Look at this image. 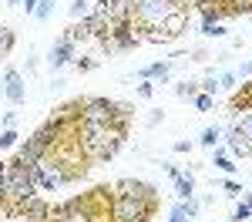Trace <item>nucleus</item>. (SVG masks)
Returning a JSON list of instances; mask_svg holds the SVG:
<instances>
[{"label":"nucleus","instance_id":"obj_19","mask_svg":"<svg viewBox=\"0 0 252 222\" xmlns=\"http://www.w3.org/2000/svg\"><path fill=\"white\" fill-rule=\"evenodd\" d=\"M202 34L205 37H222L225 27H222V20H202Z\"/></svg>","mask_w":252,"mask_h":222},{"label":"nucleus","instance_id":"obj_35","mask_svg":"<svg viewBox=\"0 0 252 222\" xmlns=\"http://www.w3.org/2000/svg\"><path fill=\"white\" fill-rule=\"evenodd\" d=\"M37 3H40V0H24L20 7H27V14H34V10H37Z\"/></svg>","mask_w":252,"mask_h":222},{"label":"nucleus","instance_id":"obj_5","mask_svg":"<svg viewBox=\"0 0 252 222\" xmlns=\"http://www.w3.org/2000/svg\"><path fill=\"white\" fill-rule=\"evenodd\" d=\"M67 179H71V172H67L64 161L54 159V155H44V159L34 165V185L44 189V192H58Z\"/></svg>","mask_w":252,"mask_h":222},{"label":"nucleus","instance_id":"obj_16","mask_svg":"<svg viewBox=\"0 0 252 222\" xmlns=\"http://www.w3.org/2000/svg\"><path fill=\"white\" fill-rule=\"evenodd\" d=\"M212 165H215V168H219V172H225V175H232V172H235V161L229 159V155H225V148H219V145H215Z\"/></svg>","mask_w":252,"mask_h":222},{"label":"nucleus","instance_id":"obj_32","mask_svg":"<svg viewBox=\"0 0 252 222\" xmlns=\"http://www.w3.org/2000/svg\"><path fill=\"white\" fill-rule=\"evenodd\" d=\"M14 121H17V111H7L3 115V128H14Z\"/></svg>","mask_w":252,"mask_h":222},{"label":"nucleus","instance_id":"obj_23","mask_svg":"<svg viewBox=\"0 0 252 222\" xmlns=\"http://www.w3.org/2000/svg\"><path fill=\"white\" fill-rule=\"evenodd\" d=\"M192 101H195V108H198V111H212V104H215V98H212V95H205V91H198Z\"/></svg>","mask_w":252,"mask_h":222},{"label":"nucleus","instance_id":"obj_17","mask_svg":"<svg viewBox=\"0 0 252 222\" xmlns=\"http://www.w3.org/2000/svg\"><path fill=\"white\" fill-rule=\"evenodd\" d=\"M20 145V135L14 131V128H3L0 131V152H7V148H17Z\"/></svg>","mask_w":252,"mask_h":222},{"label":"nucleus","instance_id":"obj_9","mask_svg":"<svg viewBox=\"0 0 252 222\" xmlns=\"http://www.w3.org/2000/svg\"><path fill=\"white\" fill-rule=\"evenodd\" d=\"M17 212H20V216H27V219H44V216H51L47 202L40 199L37 192H34V195H27V199H20L17 202Z\"/></svg>","mask_w":252,"mask_h":222},{"label":"nucleus","instance_id":"obj_28","mask_svg":"<svg viewBox=\"0 0 252 222\" xmlns=\"http://www.w3.org/2000/svg\"><path fill=\"white\" fill-rule=\"evenodd\" d=\"M202 91H205V95H212V98H215V91H219V78H215V74H209V78L202 81Z\"/></svg>","mask_w":252,"mask_h":222},{"label":"nucleus","instance_id":"obj_22","mask_svg":"<svg viewBox=\"0 0 252 222\" xmlns=\"http://www.w3.org/2000/svg\"><path fill=\"white\" fill-rule=\"evenodd\" d=\"M14 31H3V27H0V54H10V51H14Z\"/></svg>","mask_w":252,"mask_h":222},{"label":"nucleus","instance_id":"obj_15","mask_svg":"<svg viewBox=\"0 0 252 222\" xmlns=\"http://www.w3.org/2000/svg\"><path fill=\"white\" fill-rule=\"evenodd\" d=\"M175 195H178V199H192V195H195V179H192V172H189V175L182 172V179H175Z\"/></svg>","mask_w":252,"mask_h":222},{"label":"nucleus","instance_id":"obj_20","mask_svg":"<svg viewBox=\"0 0 252 222\" xmlns=\"http://www.w3.org/2000/svg\"><path fill=\"white\" fill-rule=\"evenodd\" d=\"M202 145H205V148H215V145H219V141H222V131H219V128H205V131H202Z\"/></svg>","mask_w":252,"mask_h":222},{"label":"nucleus","instance_id":"obj_30","mask_svg":"<svg viewBox=\"0 0 252 222\" xmlns=\"http://www.w3.org/2000/svg\"><path fill=\"white\" fill-rule=\"evenodd\" d=\"M138 95H141V98H152V95H155V88L145 81V84H138Z\"/></svg>","mask_w":252,"mask_h":222},{"label":"nucleus","instance_id":"obj_18","mask_svg":"<svg viewBox=\"0 0 252 222\" xmlns=\"http://www.w3.org/2000/svg\"><path fill=\"white\" fill-rule=\"evenodd\" d=\"M215 3H229L225 10L232 14H252V0H215Z\"/></svg>","mask_w":252,"mask_h":222},{"label":"nucleus","instance_id":"obj_3","mask_svg":"<svg viewBox=\"0 0 252 222\" xmlns=\"http://www.w3.org/2000/svg\"><path fill=\"white\" fill-rule=\"evenodd\" d=\"M34 165H17V161H3V199L20 202L34 195Z\"/></svg>","mask_w":252,"mask_h":222},{"label":"nucleus","instance_id":"obj_2","mask_svg":"<svg viewBox=\"0 0 252 222\" xmlns=\"http://www.w3.org/2000/svg\"><path fill=\"white\" fill-rule=\"evenodd\" d=\"M182 7H185L182 0H135V3H131V24L158 34V31L168 24V17L178 14Z\"/></svg>","mask_w":252,"mask_h":222},{"label":"nucleus","instance_id":"obj_34","mask_svg":"<svg viewBox=\"0 0 252 222\" xmlns=\"http://www.w3.org/2000/svg\"><path fill=\"white\" fill-rule=\"evenodd\" d=\"M249 74H252V58L246 61V64H242V71H239V78H249Z\"/></svg>","mask_w":252,"mask_h":222},{"label":"nucleus","instance_id":"obj_21","mask_svg":"<svg viewBox=\"0 0 252 222\" xmlns=\"http://www.w3.org/2000/svg\"><path fill=\"white\" fill-rule=\"evenodd\" d=\"M175 95H178V98H195V95H198V84L182 81V84H175Z\"/></svg>","mask_w":252,"mask_h":222},{"label":"nucleus","instance_id":"obj_27","mask_svg":"<svg viewBox=\"0 0 252 222\" xmlns=\"http://www.w3.org/2000/svg\"><path fill=\"white\" fill-rule=\"evenodd\" d=\"M235 81H239V74H232V71H225V74H219V88H225V91H232Z\"/></svg>","mask_w":252,"mask_h":222},{"label":"nucleus","instance_id":"obj_31","mask_svg":"<svg viewBox=\"0 0 252 222\" xmlns=\"http://www.w3.org/2000/svg\"><path fill=\"white\" fill-rule=\"evenodd\" d=\"M175 152H178V155H185V152H192V141H175Z\"/></svg>","mask_w":252,"mask_h":222},{"label":"nucleus","instance_id":"obj_25","mask_svg":"<svg viewBox=\"0 0 252 222\" xmlns=\"http://www.w3.org/2000/svg\"><path fill=\"white\" fill-rule=\"evenodd\" d=\"M51 10H54V0H40L37 10H34V17H37V20H47V17H51Z\"/></svg>","mask_w":252,"mask_h":222},{"label":"nucleus","instance_id":"obj_29","mask_svg":"<svg viewBox=\"0 0 252 222\" xmlns=\"http://www.w3.org/2000/svg\"><path fill=\"white\" fill-rule=\"evenodd\" d=\"M222 189H225V195H239V192H242V185H239L235 179H225V182H222Z\"/></svg>","mask_w":252,"mask_h":222},{"label":"nucleus","instance_id":"obj_36","mask_svg":"<svg viewBox=\"0 0 252 222\" xmlns=\"http://www.w3.org/2000/svg\"><path fill=\"white\" fill-rule=\"evenodd\" d=\"M7 3H10V7H20V3H24V0H7Z\"/></svg>","mask_w":252,"mask_h":222},{"label":"nucleus","instance_id":"obj_33","mask_svg":"<svg viewBox=\"0 0 252 222\" xmlns=\"http://www.w3.org/2000/svg\"><path fill=\"white\" fill-rule=\"evenodd\" d=\"M165 172H168V179H182V168H178V165H168V168H165Z\"/></svg>","mask_w":252,"mask_h":222},{"label":"nucleus","instance_id":"obj_4","mask_svg":"<svg viewBox=\"0 0 252 222\" xmlns=\"http://www.w3.org/2000/svg\"><path fill=\"white\" fill-rule=\"evenodd\" d=\"M155 199H131V195H111V222H148Z\"/></svg>","mask_w":252,"mask_h":222},{"label":"nucleus","instance_id":"obj_13","mask_svg":"<svg viewBox=\"0 0 252 222\" xmlns=\"http://www.w3.org/2000/svg\"><path fill=\"white\" fill-rule=\"evenodd\" d=\"M71 58H74V44H71V40H64V37H61L58 44L51 47V54H47L51 67H64V64H67Z\"/></svg>","mask_w":252,"mask_h":222},{"label":"nucleus","instance_id":"obj_12","mask_svg":"<svg viewBox=\"0 0 252 222\" xmlns=\"http://www.w3.org/2000/svg\"><path fill=\"white\" fill-rule=\"evenodd\" d=\"M172 64L175 61H155V64H148V67H141L138 71V78L141 81H168V74H172Z\"/></svg>","mask_w":252,"mask_h":222},{"label":"nucleus","instance_id":"obj_1","mask_svg":"<svg viewBox=\"0 0 252 222\" xmlns=\"http://www.w3.org/2000/svg\"><path fill=\"white\" fill-rule=\"evenodd\" d=\"M78 131H81L78 138L81 152L91 161H108L118 152L121 138H125V131L115 128V125H78Z\"/></svg>","mask_w":252,"mask_h":222},{"label":"nucleus","instance_id":"obj_6","mask_svg":"<svg viewBox=\"0 0 252 222\" xmlns=\"http://www.w3.org/2000/svg\"><path fill=\"white\" fill-rule=\"evenodd\" d=\"M115 108L118 104L108 98H88L81 104V125H111Z\"/></svg>","mask_w":252,"mask_h":222},{"label":"nucleus","instance_id":"obj_24","mask_svg":"<svg viewBox=\"0 0 252 222\" xmlns=\"http://www.w3.org/2000/svg\"><path fill=\"white\" fill-rule=\"evenodd\" d=\"M235 128H239V131H242V135L252 141V111H246V115L239 118V125H235Z\"/></svg>","mask_w":252,"mask_h":222},{"label":"nucleus","instance_id":"obj_8","mask_svg":"<svg viewBox=\"0 0 252 222\" xmlns=\"http://www.w3.org/2000/svg\"><path fill=\"white\" fill-rule=\"evenodd\" d=\"M44 155H51V148H44V145H37L34 138H27V141H20L17 145V165H37Z\"/></svg>","mask_w":252,"mask_h":222},{"label":"nucleus","instance_id":"obj_37","mask_svg":"<svg viewBox=\"0 0 252 222\" xmlns=\"http://www.w3.org/2000/svg\"><path fill=\"white\" fill-rule=\"evenodd\" d=\"M246 205H249V209H252V192H249V195H246Z\"/></svg>","mask_w":252,"mask_h":222},{"label":"nucleus","instance_id":"obj_14","mask_svg":"<svg viewBox=\"0 0 252 222\" xmlns=\"http://www.w3.org/2000/svg\"><path fill=\"white\" fill-rule=\"evenodd\" d=\"M195 216H198V202H195V195H192V199H182L178 205H175L168 222H192Z\"/></svg>","mask_w":252,"mask_h":222},{"label":"nucleus","instance_id":"obj_26","mask_svg":"<svg viewBox=\"0 0 252 222\" xmlns=\"http://www.w3.org/2000/svg\"><path fill=\"white\" fill-rule=\"evenodd\" d=\"M67 14H71V17H88V0H74V3L67 7Z\"/></svg>","mask_w":252,"mask_h":222},{"label":"nucleus","instance_id":"obj_10","mask_svg":"<svg viewBox=\"0 0 252 222\" xmlns=\"http://www.w3.org/2000/svg\"><path fill=\"white\" fill-rule=\"evenodd\" d=\"M3 95L14 101V104L24 101V74L14 71V67H7V71H3Z\"/></svg>","mask_w":252,"mask_h":222},{"label":"nucleus","instance_id":"obj_7","mask_svg":"<svg viewBox=\"0 0 252 222\" xmlns=\"http://www.w3.org/2000/svg\"><path fill=\"white\" fill-rule=\"evenodd\" d=\"M111 192L115 195H131V199H155V189L148 182H138V179H121Z\"/></svg>","mask_w":252,"mask_h":222},{"label":"nucleus","instance_id":"obj_11","mask_svg":"<svg viewBox=\"0 0 252 222\" xmlns=\"http://www.w3.org/2000/svg\"><path fill=\"white\" fill-rule=\"evenodd\" d=\"M225 152H232V155H239V159H246V155H252V141L239 131V128H229V138H225Z\"/></svg>","mask_w":252,"mask_h":222}]
</instances>
